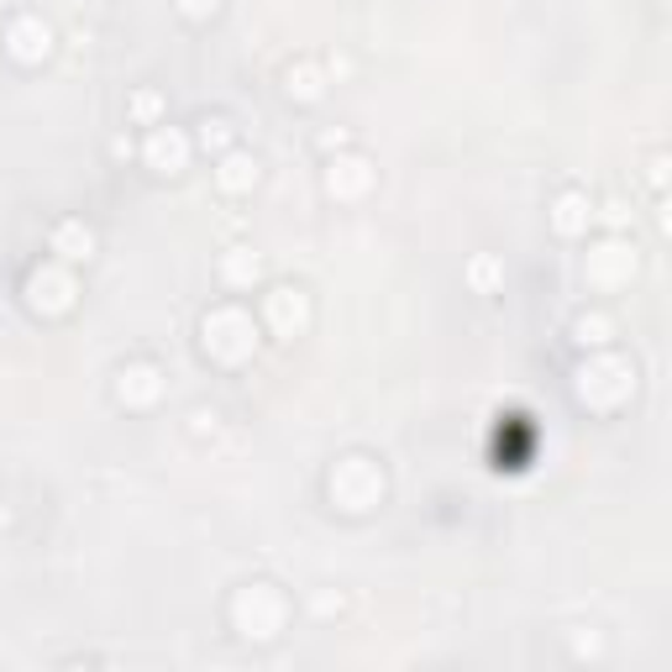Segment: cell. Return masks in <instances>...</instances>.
Returning <instances> with one entry per match:
<instances>
[{"label":"cell","instance_id":"cell-1","mask_svg":"<svg viewBox=\"0 0 672 672\" xmlns=\"http://www.w3.org/2000/svg\"><path fill=\"white\" fill-rule=\"evenodd\" d=\"M289 604L273 583H242V594L232 600V625H237L247 641H273L284 630Z\"/></svg>","mask_w":672,"mask_h":672},{"label":"cell","instance_id":"cell-2","mask_svg":"<svg viewBox=\"0 0 672 672\" xmlns=\"http://www.w3.org/2000/svg\"><path fill=\"white\" fill-rule=\"evenodd\" d=\"M636 389V362H625L620 352H604L600 347V358H589L583 368H578V400L583 405H620L625 394Z\"/></svg>","mask_w":672,"mask_h":672},{"label":"cell","instance_id":"cell-3","mask_svg":"<svg viewBox=\"0 0 672 672\" xmlns=\"http://www.w3.org/2000/svg\"><path fill=\"white\" fill-rule=\"evenodd\" d=\"M332 500L347 509V515H362V509H373V504L384 500V473H379V462H368V457H341L332 468Z\"/></svg>","mask_w":672,"mask_h":672},{"label":"cell","instance_id":"cell-4","mask_svg":"<svg viewBox=\"0 0 672 672\" xmlns=\"http://www.w3.org/2000/svg\"><path fill=\"white\" fill-rule=\"evenodd\" d=\"M258 347V326L253 315L237 311V305H221V311L205 315V352L221 362H242L247 352Z\"/></svg>","mask_w":672,"mask_h":672},{"label":"cell","instance_id":"cell-5","mask_svg":"<svg viewBox=\"0 0 672 672\" xmlns=\"http://www.w3.org/2000/svg\"><path fill=\"white\" fill-rule=\"evenodd\" d=\"M74 294H79V284H74V273L64 264L32 268V279H26V305H32L37 315H64V311H74Z\"/></svg>","mask_w":672,"mask_h":672},{"label":"cell","instance_id":"cell-6","mask_svg":"<svg viewBox=\"0 0 672 672\" xmlns=\"http://www.w3.org/2000/svg\"><path fill=\"white\" fill-rule=\"evenodd\" d=\"M264 315H268V326H273V336H300L311 326V300H305L300 284H279L264 300Z\"/></svg>","mask_w":672,"mask_h":672},{"label":"cell","instance_id":"cell-7","mask_svg":"<svg viewBox=\"0 0 672 672\" xmlns=\"http://www.w3.org/2000/svg\"><path fill=\"white\" fill-rule=\"evenodd\" d=\"M5 53L16 64H48L53 58V26L43 16H16L5 26Z\"/></svg>","mask_w":672,"mask_h":672},{"label":"cell","instance_id":"cell-8","mask_svg":"<svg viewBox=\"0 0 672 672\" xmlns=\"http://www.w3.org/2000/svg\"><path fill=\"white\" fill-rule=\"evenodd\" d=\"M636 268H641L636 247H625V242H604L600 253L583 264V273H589V284L620 289V284H630V279H636Z\"/></svg>","mask_w":672,"mask_h":672},{"label":"cell","instance_id":"cell-9","mask_svg":"<svg viewBox=\"0 0 672 672\" xmlns=\"http://www.w3.org/2000/svg\"><path fill=\"white\" fill-rule=\"evenodd\" d=\"M190 137L179 132V126H153L143 143V158L153 173H184V164H190Z\"/></svg>","mask_w":672,"mask_h":672},{"label":"cell","instance_id":"cell-10","mask_svg":"<svg viewBox=\"0 0 672 672\" xmlns=\"http://www.w3.org/2000/svg\"><path fill=\"white\" fill-rule=\"evenodd\" d=\"M158 394H164V373L153 368V362H126L116 373V400L132 410H147L158 405Z\"/></svg>","mask_w":672,"mask_h":672},{"label":"cell","instance_id":"cell-11","mask_svg":"<svg viewBox=\"0 0 672 672\" xmlns=\"http://www.w3.org/2000/svg\"><path fill=\"white\" fill-rule=\"evenodd\" d=\"M258 179H264V164L253 158V153H242V147H226L221 153V164H216V184L226 194H247V190H258Z\"/></svg>","mask_w":672,"mask_h":672},{"label":"cell","instance_id":"cell-12","mask_svg":"<svg viewBox=\"0 0 672 672\" xmlns=\"http://www.w3.org/2000/svg\"><path fill=\"white\" fill-rule=\"evenodd\" d=\"M368 184H373V164L358 158V153H352V158H336V164L326 168V190L341 194V200H358Z\"/></svg>","mask_w":672,"mask_h":672},{"label":"cell","instance_id":"cell-13","mask_svg":"<svg viewBox=\"0 0 672 672\" xmlns=\"http://www.w3.org/2000/svg\"><path fill=\"white\" fill-rule=\"evenodd\" d=\"M53 253H58L64 264H90V258H96V232H90L85 221H58V226H53Z\"/></svg>","mask_w":672,"mask_h":672},{"label":"cell","instance_id":"cell-14","mask_svg":"<svg viewBox=\"0 0 672 672\" xmlns=\"http://www.w3.org/2000/svg\"><path fill=\"white\" fill-rule=\"evenodd\" d=\"M589 221H594V205H589V194L583 190H562L552 200V232L578 237V232H589Z\"/></svg>","mask_w":672,"mask_h":672},{"label":"cell","instance_id":"cell-15","mask_svg":"<svg viewBox=\"0 0 672 672\" xmlns=\"http://www.w3.org/2000/svg\"><path fill=\"white\" fill-rule=\"evenodd\" d=\"M284 90H289V100L315 105V100L326 96V69H321V64H289V69H284Z\"/></svg>","mask_w":672,"mask_h":672},{"label":"cell","instance_id":"cell-16","mask_svg":"<svg viewBox=\"0 0 672 672\" xmlns=\"http://www.w3.org/2000/svg\"><path fill=\"white\" fill-rule=\"evenodd\" d=\"M221 279L232 289H253L258 279H264V258L253 253V247H232L226 258H221Z\"/></svg>","mask_w":672,"mask_h":672},{"label":"cell","instance_id":"cell-17","mask_svg":"<svg viewBox=\"0 0 672 672\" xmlns=\"http://www.w3.org/2000/svg\"><path fill=\"white\" fill-rule=\"evenodd\" d=\"M573 336H578V347H594V352H600V347H609V341H615V321H609V315H578L573 321Z\"/></svg>","mask_w":672,"mask_h":672},{"label":"cell","instance_id":"cell-18","mask_svg":"<svg viewBox=\"0 0 672 672\" xmlns=\"http://www.w3.org/2000/svg\"><path fill=\"white\" fill-rule=\"evenodd\" d=\"M500 279H504V264H500V258H489V253L468 264V284L479 289V294H489V289L500 284Z\"/></svg>","mask_w":672,"mask_h":672},{"label":"cell","instance_id":"cell-19","mask_svg":"<svg viewBox=\"0 0 672 672\" xmlns=\"http://www.w3.org/2000/svg\"><path fill=\"white\" fill-rule=\"evenodd\" d=\"M194 137H200V147H221V153H226L237 132H232V121L226 116H200V132H194Z\"/></svg>","mask_w":672,"mask_h":672},{"label":"cell","instance_id":"cell-20","mask_svg":"<svg viewBox=\"0 0 672 672\" xmlns=\"http://www.w3.org/2000/svg\"><path fill=\"white\" fill-rule=\"evenodd\" d=\"M158 111H164V96H158V90H137V96H132V121L158 126Z\"/></svg>","mask_w":672,"mask_h":672},{"label":"cell","instance_id":"cell-21","mask_svg":"<svg viewBox=\"0 0 672 672\" xmlns=\"http://www.w3.org/2000/svg\"><path fill=\"white\" fill-rule=\"evenodd\" d=\"M179 5V16H190V22H205V16H216L221 0H173Z\"/></svg>","mask_w":672,"mask_h":672},{"label":"cell","instance_id":"cell-22","mask_svg":"<svg viewBox=\"0 0 672 672\" xmlns=\"http://www.w3.org/2000/svg\"><path fill=\"white\" fill-rule=\"evenodd\" d=\"M315 609H321V615H336V609H341V594H321V600H315Z\"/></svg>","mask_w":672,"mask_h":672},{"label":"cell","instance_id":"cell-23","mask_svg":"<svg viewBox=\"0 0 672 672\" xmlns=\"http://www.w3.org/2000/svg\"><path fill=\"white\" fill-rule=\"evenodd\" d=\"M111 153H116V158H132L137 147H132V137H116V143H111Z\"/></svg>","mask_w":672,"mask_h":672},{"label":"cell","instance_id":"cell-24","mask_svg":"<svg viewBox=\"0 0 672 672\" xmlns=\"http://www.w3.org/2000/svg\"><path fill=\"white\" fill-rule=\"evenodd\" d=\"M5 520H11V509H5V500H0V526H5Z\"/></svg>","mask_w":672,"mask_h":672}]
</instances>
